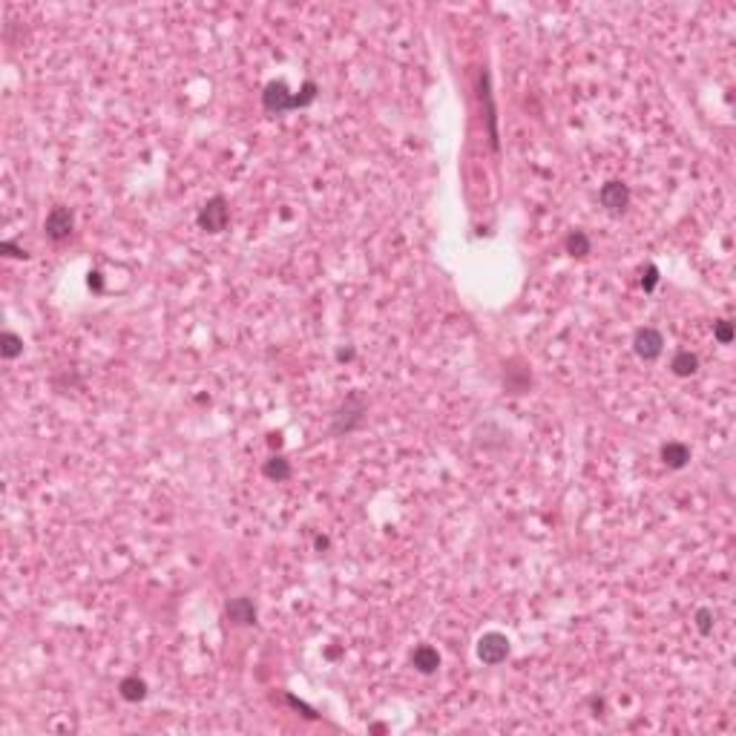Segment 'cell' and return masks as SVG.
<instances>
[{
	"instance_id": "obj_22",
	"label": "cell",
	"mask_w": 736,
	"mask_h": 736,
	"mask_svg": "<svg viewBox=\"0 0 736 736\" xmlns=\"http://www.w3.org/2000/svg\"><path fill=\"white\" fill-rule=\"evenodd\" d=\"M285 699H288V705H294V707H296V710H302V714H305V716H308V719H317V714H314V710H311V707H308V705H305V702H299V699H296V696H291V693H288V696H285Z\"/></svg>"
},
{
	"instance_id": "obj_21",
	"label": "cell",
	"mask_w": 736,
	"mask_h": 736,
	"mask_svg": "<svg viewBox=\"0 0 736 736\" xmlns=\"http://www.w3.org/2000/svg\"><path fill=\"white\" fill-rule=\"evenodd\" d=\"M0 250H3L6 256H15V259H27V256H29L27 250H23V248H17L15 242H0Z\"/></svg>"
},
{
	"instance_id": "obj_25",
	"label": "cell",
	"mask_w": 736,
	"mask_h": 736,
	"mask_svg": "<svg viewBox=\"0 0 736 736\" xmlns=\"http://www.w3.org/2000/svg\"><path fill=\"white\" fill-rule=\"evenodd\" d=\"M314 543H317V550H328V538H322V535H320Z\"/></svg>"
},
{
	"instance_id": "obj_18",
	"label": "cell",
	"mask_w": 736,
	"mask_h": 736,
	"mask_svg": "<svg viewBox=\"0 0 736 736\" xmlns=\"http://www.w3.org/2000/svg\"><path fill=\"white\" fill-rule=\"evenodd\" d=\"M317 101V84L314 81H305L299 92H294V110H302L308 104H314Z\"/></svg>"
},
{
	"instance_id": "obj_3",
	"label": "cell",
	"mask_w": 736,
	"mask_h": 736,
	"mask_svg": "<svg viewBox=\"0 0 736 736\" xmlns=\"http://www.w3.org/2000/svg\"><path fill=\"white\" fill-rule=\"evenodd\" d=\"M509 656V638L504 633H486L481 636V642H478V659L483 664H501L504 659Z\"/></svg>"
},
{
	"instance_id": "obj_1",
	"label": "cell",
	"mask_w": 736,
	"mask_h": 736,
	"mask_svg": "<svg viewBox=\"0 0 736 736\" xmlns=\"http://www.w3.org/2000/svg\"><path fill=\"white\" fill-rule=\"evenodd\" d=\"M366 400L360 394H348L345 403L340 409H334V414H331V426H328V432L334 435V437H343V435H351V432H357L363 420H366Z\"/></svg>"
},
{
	"instance_id": "obj_23",
	"label": "cell",
	"mask_w": 736,
	"mask_h": 736,
	"mask_svg": "<svg viewBox=\"0 0 736 736\" xmlns=\"http://www.w3.org/2000/svg\"><path fill=\"white\" fill-rule=\"evenodd\" d=\"M89 285L95 291H101V273H89Z\"/></svg>"
},
{
	"instance_id": "obj_2",
	"label": "cell",
	"mask_w": 736,
	"mask_h": 736,
	"mask_svg": "<svg viewBox=\"0 0 736 736\" xmlns=\"http://www.w3.org/2000/svg\"><path fill=\"white\" fill-rule=\"evenodd\" d=\"M227 222H230V207H227L225 196H213L199 210V227L204 233H222L227 227Z\"/></svg>"
},
{
	"instance_id": "obj_15",
	"label": "cell",
	"mask_w": 736,
	"mask_h": 736,
	"mask_svg": "<svg viewBox=\"0 0 736 736\" xmlns=\"http://www.w3.org/2000/svg\"><path fill=\"white\" fill-rule=\"evenodd\" d=\"M564 248H566V253H573V256H587L592 250V242H589V236L584 230H573L566 236Z\"/></svg>"
},
{
	"instance_id": "obj_14",
	"label": "cell",
	"mask_w": 736,
	"mask_h": 736,
	"mask_svg": "<svg viewBox=\"0 0 736 736\" xmlns=\"http://www.w3.org/2000/svg\"><path fill=\"white\" fill-rule=\"evenodd\" d=\"M262 474L268 481H276V483H282V481H288L291 478V463L285 460L282 455H273L271 460H265V466H262Z\"/></svg>"
},
{
	"instance_id": "obj_5",
	"label": "cell",
	"mask_w": 736,
	"mask_h": 736,
	"mask_svg": "<svg viewBox=\"0 0 736 736\" xmlns=\"http://www.w3.org/2000/svg\"><path fill=\"white\" fill-rule=\"evenodd\" d=\"M633 348H636V354H638V357H642L645 363L659 360V357H661V351H664V337H661V331H656V328H642V331L636 334V340H633Z\"/></svg>"
},
{
	"instance_id": "obj_19",
	"label": "cell",
	"mask_w": 736,
	"mask_h": 736,
	"mask_svg": "<svg viewBox=\"0 0 736 736\" xmlns=\"http://www.w3.org/2000/svg\"><path fill=\"white\" fill-rule=\"evenodd\" d=\"M714 337H716V343H722V345L733 343V322H730V320H719V322L714 325Z\"/></svg>"
},
{
	"instance_id": "obj_7",
	"label": "cell",
	"mask_w": 736,
	"mask_h": 736,
	"mask_svg": "<svg viewBox=\"0 0 736 736\" xmlns=\"http://www.w3.org/2000/svg\"><path fill=\"white\" fill-rule=\"evenodd\" d=\"M599 202L601 207H607L610 213H622L630 204V187L624 181H607L599 190Z\"/></svg>"
},
{
	"instance_id": "obj_16",
	"label": "cell",
	"mask_w": 736,
	"mask_h": 736,
	"mask_svg": "<svg viewBox=\"0 0 736 736\" xmlns=\"http://www.w3.org/2000/svg\"><path fill=\"white\" fill-rule=\"evenodd\" d=\"M0 354H3V360H15L23 354V340L15 334V331H3V334H0Z\"/></svg>"
},
{
	"instance_id": "obj_10",
	"label": "cell",
	"mask_w": 736,
	"mask_h": 736,
	"mask_svg": "<svg viewBox=\"0 0 736 736\" xmlns=\"http://www.w3.org/2000/svg\"><path fill=\"white\" fill-rule=\"evenodd\" d=\"M661 460L668 463L670 469H684L687 463H691V449H687L684 443H679V440H670V443L661 446Z\"/></svg>"
},
{
	"instance_id": "obj_13",
	"label": "cell",
	"mask_w": 736,
	"mask_h": 736,
	"mask_svg": "<svg viewBox=\"0 0 736 736\" xmlns=\"http://www.w3.org/2000/svg\"><path fill=\"white\" fill-rule=\"evenodd\" d=\"M118 693H121V699H127V702H141V699H147V682L138 679V676H127V679H121V684H118Z\"/></svg>"
},
{
	"instance_id": "obj_8",
	"label": "cell",
	"mask_w": 736,
	"mask_h": 736,
	"mask_svg": "<svg viewBox=\"0 0 736 736\" xmlns=\"http://www.w3.org/2000/svg\"><path fill=\"white\" fill-rule=\"evenodd\" d=\"M225 613H227V619H230V624H236V627H253L256 624V604L250 601V599H230L227 604H225Z\"/></svg>"
},
{
	"instance_id": "obj_12",
	"label": "cell",
	"mask_w": 736,
	"mask_h": 736,
	"mask_svg": "<svg viewBox=\"0 0 736 736\" xmlns=\"http://www.w3.org/2000/svg\"><path fill=\"white\" fill-rule=\"evenodd\" d=\"M670 371L676 377H693L699 371V357L693 351H676L670 360Z\"/></svg>"
},
{
	"instance_id": "obj_17",
	"label": "cell",
	"mask_w": 736,
	"mask_h": 736,
	"mask_svg": "<svg viewBox=\"0 0 736 736\" xmlns=\"http://www.w3.org/2000/svg\"><path fill=\"white\" fill-rule=\"evenodd\" d=\"M714 622H716V615H714V610H710V607H699L696 615H693V624H696V630H699L702 636H710V633H714Z\"/></svg>"
},
{
	"instance_id": "obj_4",
	"label": "cell",
	"mask_w": 736,
	"mask_h": 736,
	"mask_svg": "<svg viewBox=\"0 0 736 736\" xmlns=\"http://www.w3.org/2000/svg\"><path fill=\"white\" fill-rule=\"evenodd\" d=\"M262 107L273 115H282V112H291L294 110V92L288 89V84L282 81H271L262 92Z\"/></svg>"
},
{
	"instance_id": "obj_6",
	"label": "cell",
	"mask_w": 736,
	"mask_h": 736,
	"mask_svg": "<svg viewBox=\"0 0 736 736\" xmlns=\"http://www.w3.org/2000/svg\"><path fill=\"white\" fill-rule=\"evenodd\" d=\"M43 230H46V236H50L52 242L69 239V236H73V210H69V207H52L50 216H46V222H43Z\"/></svg>"
},
{
	"instance_id": "obj_9",
	"label": "cell",
	"mask_w": 736,
	"mask_h": 736,
	"mask_svg": "<svg viewBox=\"0 0 736 736\" xmlns=\"http://www.w3.org/2000/svg\"><path fill=\"white\" fill-rule=\"evenodd\" d=\"M412 664H414V670L423 673V676H429L440 668V653L429 645H420L414 653H412Z\"/></svg>"
},
{
	"instance_id": "obj_11",
	"label": "cell",
	"mask_w": 736,
	"mask_h": 736,
	"mask_svg": "<svg viewBox=\"0 0 736 736\" xmlns=\"http://www.w3.org/2000/svg\"><path fill=\"white\" fill-rule=\"evenodd\" d=\"M504 383H506L509 394H524L532 386V374H530V368H512V363H509V368L504 371Z\"/></svg>"
},
{
	"instance_id": "obj_20",
	"label": "cell",
	"mask_w": 736,
	"mask_h": 736,
	"mask_svg": "<svg viewBox=\"0 0 736 736\" xmlns=\"http://www.w3.org/2000/svg\"><path fill=\"white\" fill-rule=\"evenodd\" d=\"M656 285H659V268H656V265H647V268L642 271V291L650 294V291L656 288Z\"/></svg>"
},
{
	"instance_id": "obj_24",
	"label": "cell",
	"mask_w": 736,
	"mask_h": 736,
	"mask_svg": "<svg viewBox=\"0 0 736 736\" xmlns=\"http://www.w3.org/2000/svg\"><path fill=\"white\" fill-rule=\"evenodd\" d=\"M337 357H340V360H351V357H354V348H345V351H340Z\"/></svg>"
}]
</instances>
